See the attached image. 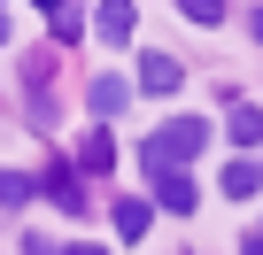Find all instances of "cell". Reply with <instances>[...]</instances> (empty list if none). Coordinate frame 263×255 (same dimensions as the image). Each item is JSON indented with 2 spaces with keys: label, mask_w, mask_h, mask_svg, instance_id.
Segmentation results:
<instances>
[{
  "label": "cell",
  "mask_w": 263,
  "mask_h": 255,
  "mask_svg": "<svg viewBox=\"0 0 263 255\" xmlns=\"http://www.w3.org/2000/svg\"><path fill=\"white\" fill-rule=\"evenodd\" d=\"M209 147V124L201 116H171L163 132H147V147H140V163H147V178H171L186 155H201Z\"/></svg>",
  "instance_id": "6da1fadb"
},
{
  "label": "cell",
  "mask_w": 263,
  "mask_h": 255,
  "mask_svg": "<svg viewBox=\"0 0 263 255\" xmlns=\"http://www.w3.org/2000/svg\"><path fill=\"white\" fill-rule=\"evenodd\" d=\"M155 224V201H116V240H147Z\"/></svg>",
  "instance_id": "5b68a950"
},
{
  "label": "cell",
  "mask_w": 263,
  "mask_h": 255,
  "mask_svg": "<svg viewBox=\"0 0 263 255\" xmlns=\"http://www.w3.org/2000/svg\"><path fill=\"white\" fill-rule=\"evenodd\" d=\"M255 39H263V8H255Z\"/></svg>",
  "instance_id": "9a60e30c"
},
{
  "label": "cell",
  "mask_w": 263,
  "mask_h": 255,
  "mask_svg": "<svg viewBox=\"0 0 263 255\" xmlns=\"http://www.w3.org/2000/svg\"><path fill=\"white\" fill-rule=\"evenodd\" d=\"M70 255H108V247H85V240H78V247H70Z\"/></svg>",
  "instance_id": "4fadbf2b"
},
{
  "label": "cell",
  "mask_w": 263,
  "mask_h": 255,
  "mask_svg": "<svg viewBox=\"0 0 263 255\" xmlns=\"http://www.w3.org/2000/svg\"><path fill=\"white\" fill-rule=\"evenodd\" d=\"M194 201H201V193H194V178H186V170L155 178V209H171V217H194Z\"/></svg>",
  "instance_id": "7a4b0ae2"
},
{
  "label": "cell",
  "mask_w": 263,
  "mask_h": 255,
  "mask_svg": "<svg viewBox=\"0 0 263 255\" xmlns=\"http://www.w3.org/2000/svg\"><path fill=\"white\" fill-rule=\"evenodd\" d=\"M248 255H263V240H255V247H248Z\"/></svg>",
  "instance_id": "2e32d148"
},
{
  "label": "cell",
  "mask_w": 263,
  "mask_h": 255,
  "mask_svg": "<svg viewBox=\"0 0 263 255\" xmlns=\"http://www.w3.org/2000/svg\"><path fill=\"white\" fill-rule=\"evenodd\" d=\"M224 140H232V147H255V140H263V108H255V101L224 108Z\"/></svg>",
  "instance_id": "3957f363"
},
{
  "label": "cell",
  "mask_w": 263,
  "mask_h": 255,
  "mask_svg": "<svg viewBox=\"0 0 263 255\" xmlns=\"http://www.w3.org/2000/svg\"><path fill=\"white\" fill-rule=\"evenodd\" d=\"M140 85H147V93H178V62H171V54H147V62H140Z\"/></svg>",
  "instance_id": "ba28073f"
},
{
  "label": "cell",
  "mask_w": 263,
  "mask_h": 255,
  "mask_svg": "<svg viewBox=\"0 0 263 255\" xmlns=\"http://www.w3.org/2000/svg\"><path fill=\"white\" fill-rule=\"evenodd\" d=\"M224 193H232V201H255V193H263V163H248V155L224 163Z\"/></svg>",
  "instance_id": "277c9868"
},
{
  "label": "cell",
  "mask_w": 263,
  "mask_h": 255,
  "mask_svg": "<svg viewBox=\"0 0 263 255\" xmlns=\"http://www.w3.org/2000/svg\"><path fill=\"white\" fill-rule=\"evenodd\" d=\"M24 255H54V240H39V232H24Z\"/></svg>",
  "instance_id": "7c38bea8"
},
{
  "label": "cell",
  "mask_w": 263,
  "mask_h": 255,
  "mask_svg": "<svg viewBox=\"0 0 263 255\" xmlns=\"http://www.w3.org/2000/svg\"><path fill=\"white\" fill-rule=\"evenodd\" d=\"M47 193H54V209H70V217L85 209V186H78V170H54V178H47Z\"/></svg>",
  "instance_id": "30bf717a"
},
{
  "label": "cell",
  "mask_w": 263,
  "mask_h": 255,
  "mask_svg": "<svg viewBox=\"0 0 263 255\" xmlns=\"http://www.w3.org/2000/svg\"><path fill=\"white\" fill-rule=\"evenodd\" d=\"M0 47H8V16H0Z\"/></svg>",
  "instance_id": "5bb4252c"
},
{
  "label": "cell",
  "mask_w": 263,
  "mask_h": 255,
  "mask_svg": "<svg viewBox=\"0 0 263 255\" xmlns=\"http://www.w3.org/2000/svg\"><path fill=\"white\" fill-rule=\"evenodd\" d=\"M93 31H101V47H124V39H132V8H124V0H108V8L93 16Z\"/></svg>",
  "instance_id": "8992f818"
},
{
  "label": "cell",
  "mask_w": 263,
  "mask_h": 255,
  "mask_svg": "<svg viewBox=\"0 0 263 255\" xmlns=\"http://www.w3.org/2000/svg\"><path fill=\"white\" fill-rule=\"evenodd\" d=\"M78 163H85V170H108V163H116V140H108V132H85Z\"/></svg>",
  "instance_id": "8fae6325"
},
{
  "label": "cell",
  "mask_w": 263,
  "mask_h": 255,
  "mask_svg": "<svg viewBox=\"0 0 263 255\" xmlns=\"http://www.w3.org/2000/svg\"><path fill=\"white\" fill-rule=\"evenodd\" d=\"M85 101H93V116H116V108L132 101V85H124V77H93V85H85Z\"/></svg>",
  "instance_id": "52a82bcc"
},
{
  "label": "cell",
  "mask_w": 263,
  "mask_h": 255,
  "mask_svg": "<svg viewBox=\"0 0 263 255\" xmlns=\"http://www.w3.org/2000/svg\"><path fill=\"white\" fill-rule=\"evenodd\" d=\"M31 193H39V178H31V170H0V209H24Z\"/></svg>",
  "instance_id": "9c48e42d"
}]
</instances>
